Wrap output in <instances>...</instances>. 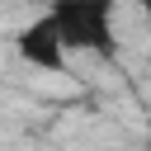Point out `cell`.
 Returning a JSON list of instances; mask_svg holds the SVG:
<instances>
[{"mask_svg": "<svg viewBox=\"0 0 151 151\" xmlns=\"http://www.w3.org/2000/svg\"><path fill=\"white\" fill-rule=\"evenodd\" d=\"M47 14H52L66 47L99 52V57L118 52V42H113V0H57Z\"/></svg>", "mask_w": 151, "mask_h": 151, "instance_id": "cell-1", "label": "cell"}, {"mask_svg": "<svg viewBox=\"0 0 151 151\" xmlns=\"http://www.w3.org/2000/svg\"><path fill=\"white\" fill-rule=\"evenodd\" d=\"M14 47H19V57H24L28 66H38V71H61V66H66V42H61L52 14H38L33 24H24V28L14 33Z\"/></svg>", "mask_w": 151, "mask_h": 151, "instance_id": "cell-2", "label": "cell"}, {"mask_svg": "<svg viewBox=\"0 0 151 151\" xmlns=\"http://www.w3.org/2000/svg\"><path fill=\"white\" fill-rule=\"evenodd\" d=\"M146 19H151V5H146Z\"/></svg>", "mask_w": 151, "mask_h": 151, "instance_id": "cell-3", "label": "cell"}]
</instances>
